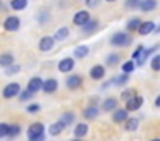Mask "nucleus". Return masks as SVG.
Masks as SVG:
<instances>
[{"label":"nucleus","instance_id":"obj_1","mask_svg":"<svg viewBox=\"0 0 160 141\" xmlns=\"http://www.w3.org/2000/svg\"><path fill=\"white\" fill-rule=\"evenodd\" d=\"M28 138L31 141H42L45 138V126L42 122H35L28 127Z\"/></svg>","mask_w":160,"mask_h":141},{"label":"nucleus","instance_id":"obj_2","mask_svg":"<svg viewBox=\"0 0 160 141\" xmlns=\"http://www.w3.org/2000/svg\"><path fill=\"white\" fill-rule=\"evenodd\" d=\"M132 38L129 33H122V31H119V33L112 34L110 38V45L112 47H128V45H131Z\"/></svg>","mask_w":160,"mask_h":141},{"label":"nucleus","instance_id":"obj_3","mask_svg":"<svg viewBox=\"0 0 160 141\" xmlns=\"http://www.w3.org/2000/svg\"><path fill=\"white\" fill-rule=\"evenodd\" d=\"M19 93H21V86H19L18 83H9L4 88V91H2V96H4L5 100H11V98H16Z\"/></svg>","mask_w":160,"mask_h":141},{"label":"nucleus","instance_id":"obj_4","mask_svg":"<svg viewBox=\"0 0 160 141\" xmlns=\"http://www.w3.org/2000/svg\"><path fill=\"white\" fill-rule=\"evenodd\" d=\"M19 26H21V19H19L18 16H9L7 19L4 21V29L5 31H18Z\"/></svg>","mask_w":160,"mask_h":141},{"label":"nucleus","instance_id":"obj_5","mask_svg":"<svg viewBox=\"0 0 160 141\" xmlns=\"http://www.w3.org/2000/svg\"><path fill=\"white\" fill-rule=\"evenodd\" d=\"M141 105H143V98L138 95H132L129 100H126V108H128V112H134Z\"/></svg>","mask_w":160,"mask_h":141},{"label":"nucleus","instance_id":"obj_6","mask_svg":"<svg viewBox=\"0 0 160 141\" xmlns=\"http://www.w3.org/2000/svg\"><path fill=\"white\" fill-rule=\"evenodd\" d=\"M90 12L88 10H78L76 14H74V17H72V23L76 24V26H83L84 23H86L88 19H90Z\"/></svg>","mask_w":160,"mask_h":141},{"label":"nucleus","instance_id":"obj_7","mask_svg":"<svg viewBox=\"0 0 160 141\" xmlns=\"http://www.w3.org/2000/svg\"><path fill=\"white\" fill-rule=\"evenodd\" d=\"M66 84H67V88H69V89H78L81 84H83V78L78 76V74H71L69 78L66 79Z\"/></svg>","mask_w":160,"mask_h":141},{"label":"nucleus","instance_id":"obj_8","mask_svg":"<svg viewBox=\"0 0 160 141\" xmlns=\"http://www.w3.org/2000/svg\"><path fill=\"white\" fill-rule=\"evenodd\" d=\"M74 64H76V62H74V58L66 57V58H62V60L59 62V65H57V67H59L60 72H71L74 69Z\"/></svg>","mask_w":160,"mask_h":141},{"label":"nucleus","instance_id":"obj_9","mask_svg":"<svg viewBox=\"0 0 160 141\" xmlns=\"http://www.w3.org/2000/svg\"><path fill=\"white\" fill-rule=\"evenodd\" d=\"M53 45H55V38L53 36H43L42 40H40V50L42 52H50L53 48Z\"/></svg>","mask_w":160,"mask_h":141},{"label":"nucleus","instance_id":"obj_10","mask_svg":"<svg viewBox=\"0 0 160 141\" xmlns=\"http://www.w3.org/2000/svg\"><path fill=\"white\" fill-rule=\"evenodd\" d=\"M42 84H43V79L38 78V76H35V78H31L28 81V89H29V91H33V93H36V91L42 89Z\"/></svg>","mask_w":160,"mask_h":141},{"label":"nucleus","instance_id":"obj_11","mask_svg":"<svg viewBox=\"0 0 160 141\" xmlns=\"http://www.w3.org/2000/svg\"><path fill=\"white\" fill-rule=\"evenodd\" d=\"M57 86H59V83H57V79H53V78H50V79H45L43 81V84H42V89L45 93H53L57 89Z\"/></svg>","mask_w":160,"mask_h":141},{"label":"nucleus","instance_id":"obj_12","mask_svg":"<svg viewBox=\"0 0 160 141\" xmlns=\"http://www.w3.org/2000/svg\"><path fill=\"white\" fill-rule=\"evenodd\" d=\"M153 29H155V24L152 23V21H146V23H141L138 28V33L141 34V36H146V34L153 33Z\"/></svg>","mask_w":160,"mask_h":141},{"label":"nucleus","instance_id":"obj_13","mask_svg":"<svg viewBox=\"0 0 160 141\" xmlns=\"http://www.w3.org/2000/svg\"><path fill=\"white\" fill-rule=\"evenodd\" d=\"M105 76V67L103 65H93L90 69V78L91 79H102Z\"/></svg>","mask_w":160,"mask_h":141},{"label":"nucleus","instance_id":"obj_14","mask_svg":"<svg viewBox=\"0 0 160 141\" xmlns=\"http://www.w3.org/2000/svg\"><path fill=\"white\" fill-rule=\"evenodd\" d=\"M81 28H83V31H84L86 34L95 33V31H97V28H98V21H97V19H91V17H90V19H88Z\"/></svg>","mask_w":160,"mask_h":141},{"label":"nucleus","instance_id":"obj_15","mask_svg":"<svg viewBox=\"0 0 160 141\" xmlns=\"http://www.w3.org/2000/svg\"><path fill=\"white\" fill-rule=\"evenodd\" d=\"M114 122H124L128 119V108H114Z\"/></svg>","mask_w":160,"mask_h":141},{"label":"nucleus","instance_id":"obj_16","mask_svg":"<svg viewBox=\"0 0 160 141\" xmlns=\"http://www.w3.org/2000/svg\"><path fill=\"white\" fill-rule=\"evenodd\" d=\"M139 9L145 10V12H150V10L157 9V0H141L139 2Z\"/></svg>","mask_w":160,"mask_h":141},{"label":"nucleus","instance_id":"obj_17","mask_svg":"<svg viewBox=\"0 0 160 141\" xmlns=\"http://www.w3.org/2000/svg\"><path fill=\"white\" fill-rule=\"evenodd\" d=\"M102 108H103L105 112H112L114 108H117V100H115V98H107V100H103V103H102Z\"/></svg>","mask_w":160,"mask_h":141},{"label":"nucleus","instance_id":"obj_18","mask_svg":"<svg viewBox=\"0 0 160 141\" xmlns=\"http://www.w3.org/2000/svg\"><path fill=\"white\" fill-rule=\"evenodd\" d=\"M64 127H66V124L62 122V120H59V122H55V124H52V126H50V134H52V136H57V134H60L64 131Z\"/></svg>","mask_w":160,"mask_h":141},{"label":"nucleus","instance_id":"obj_19","mask_svg":"<svg viewBox=\"0 0 160 141\" xmlns=\"http://www.w3.org/2000/svg\"><path fill=\"white\" fill-rule=\"evenodd\" d=\"M88 53H90V48H88L86 45H81V47H78L76 50H74V58H84Z\"/></svg>","mask_w":160,"mask_h":141},{"label":"nucleus","instance_id":"obj_20","mask_svg":"<svg viewBox=\"0 0 160 141\" xmlns=\"http://www.w3.org/2000/svg\"><path fill=\"white\" fill-rule=\"evenodd\" d=\"M88 134V126L86 124H78L76 127H74V136L76 138H84Z\"/></svg>","mask_w":160,"mask_h":141},{"label":"nucleus","instance_id":"obj_21","mask_svg":"<svg viewBox=\"0 0 160 141\" xmlns=\"http://www.w3.org/2000/svg\"><path fill=\"white\" fill-rule=\"evenodd\" d=\"M83 115L86 117V119H95V117L98 115V108H97V107L93 105V103H91V105L88 107V108H84Z\"/></svg>","mask_w":160,"mask_h":141},{"label":"nucleus","instance_id":"obj_22","mask_svg":"<svg viewBox=\"0 0 160 141\" xmlns=\"http://www.w3.org/2000/svg\"><path fill=\"white\" fill-rule=\"evenodd\" d=\"M67 36H69V29H67L66 26H64V28H59V29H57V33L53 34V38H55L57 41H62V40H66Z\"/></svg>","mask_w":160,"mask_h":141},{"label":"nucleus","instance_id":"obj_23","mask_svg":"<svg viewBox=\"0 0 160 141\" xmlns=\"http://www.w3.org/2000/svg\"><path fill=\"white\" fill-rule=\"evenodd\" d=\"M14 64V57H12L11 53H2L0 55V65L2 67H7V65Z\"/></svg>","mask_w":160,"mask_h":141},{"label":"nucleus","instance_id":"obj_24","mask_svg":"<svg viewBox=\"0 0 160 141\" xmlns=\"http://www.w3.org/2000/svg\"><path fill=\"white\" fill-rule=\"evenodd\" d=\"M28 5V0H11V7L14 10H24Z\"/></svg>","mask_w":160,"mask_h":141},{"label":"nucleus","instance_id":"obj_25","mask_svg":"<svg viewBox=\"0 0 160 141\" xmlns=\"http://www.w3.org/2000/svg\"><path fill=\"white\" fill-rule=\"evenodd\" d=\"M128 79H129V74L122 72L121 76H117L115 79H112V83H114V84H117V86H122V84H126V83H128Z\"/></svg>","mask_w":160,"mask_h":141},{"label":"nucleus","instance_id":"obj_26","mask_svg":"<svg viewBox=\"0 0 160 141\" xmlns=\"http://www.w3.org/2000/svg\"><path fill=\"white\" fill-rule=\"evenodd\" d=\"M134 69H136V62L134 60H129V62H124V64H122V72H126V74L132 72Z\"/></svg>","mask_w":160,"mask_h":141},{"label":"nucleus","instance_id":"obj_27","mask_svg":"<svg viewBox=\"0 0 160 141\" xmlns=\"http://www.w3.org/2000/svg\"><path fill=\"white\" fill-rule=\"evenodd\" d=\"M138 124H139L138 119H126V129L128 131H136L138 129Z\"/></svg>","mask_w":160,"mask_h":141},{"label":"nucleus","instance_id":"obj_28","mask_svg":"<svg viewBox=\"0 0 160 141\" xmlns=\"http://www.w3.org/2000/svg\"><path fill=\"white\" fill-rule=\"evenodd\" d=\"M139 19L138 17H132L131 21H128V31H138V28H139Z\"/></svg>","mask_w":160,"mask_h":141},{"label":"nucleus","instance_id":"obj_29","mask_svg":"<svg viewBox=\"0 0 160 141\" xmlns=\"http://www.w3.org/2000/svg\"><path fill=\"white\" fill-rule=\"evenodd\" d=\"M19 133H21V126L19 124H14V126H9V138H16L19 136Z\"/></svg>","mask_w":160,"mask_h":141},{"label":"nucleus","instance_id":"obj_30","mask_svg":"<svg viewBox=\"0 0 160 141\" xmlns=\"http://www.w3.org/2000/svg\"><path fill=\"white\" fill-rule=\"evenodd\" d=\"M60 120H62L66 126H69V124L74 122V113H72V112H66L62 117H60Z\"/></svg>","mask_w":160,"mask_h":141},{"label":"nucleus","instance_id":"obj_31","mask_svg":"<svg viewBox=\"0 0 160 141\" xmlns=\"http://www.w3.org/2000/svg\"><path fill=\"white\" fill-rule=\"evenodd\" d=\"M19 71H21V67H19V65H14V64H11V65L5 67V74L7 76H14V74H18Z\"/></svg>","mask_w":160,"mask_h":141},{"label":"nucleus","instance_id":"obj_32","mask_svg":"<svg viewBox=\"0 0 160 141\" xmlns=\"http://www.w3.org/2000/svg\"><path fill=\"white\" fill-rule=\"evenodd\" d=\"M152 69H153V71H157V72L160 71V53L155 55V57L152 58Z\"/></svg>","mask_w":160,"mask_h":141},{"label":"nucleus","instance_id":"obj_33","mask_svg":"<svg viewBox=\"0 0 160 141\" xmlns=\"http://www.w3.org/2000/svg\"><path fill=\"white\" fill-rule=\"evenodd\" d=\"M33 95H35V93H33V91H29V89H26V91L19 93V100H21V102H28V100L31 98Z\"/></svg>","mask_w":160,"mask_h":141},{"label":"nucleus","instance_id":"obj_34","mask_svg":"<svg viewBox=\"0 0 160 141\" xmlns=\"http://www.w3.org/2000/svg\"><path fill=\"white\" fill-rule=\"evenodd\" d=\"M141 0H126V9H138Z\"/></svg>","mask_w":160,"mask_h":141},{"label":"nucleus","instance_id":"obj_35","mask_svg":"<svg viewBox=\"0 0 160 141\" xmlns=\"http://www.w3.org/2000/svg\"><path fill=\"white\" fill-rule=\"evenodd\" d=\"M119 58H121V57H119L117 53H110V55H108V58H107V64L108 65H115L119 62Z\"/></svg>","mask_w":160,"mask_h":141},{"label":"nucleus","instance_id":"obj_36","mask_svg":"<svg viewBox=\"0 0 160 141\" xmlns=\"http://www.w3.org/2000/svg\"><path fill=\"white\" fill-rule=\"evenodd\" d=\"M132 95H136V93H134V89H126V91H122L121 98H122V100H124V102H126V100H129V98H131Z\"/></svg>","mask_w":160,"mask_h":141},{"label":"nucleus","instance_id":"obj_37","mask_svg":"<svg viewBox=\"0 0 160 141\" xmlns=\"http://www.w3.org/2000/svg\"><path fill=\"white\" fill-rule=\"evenodd\" d=\"M9 134V126L7 124H0V138H5Z\"/></svg>","mask_w":160,"mask_h":141},{"label":"nucleus","instance_id":"obj_38","mask_svg":"<svg viewBox=\"0 0 160 141\" xmlns=\"http://www.w3.org/2000/svg\"><path fill=\"white\" fill-rule=\"evenodd\" d=\"M28 112H29V113H36V112H40V105H36V103L29 105V107H28Z\"/></svg>","mask_w":160,"mask_h":141},{"label":"nucleus","instance_id":"obj_39","mask_svg":"<svg viewBox=\"0 0 160 141\" xmlns=\"http://www.w3.org/2000/svg\"><path fill=\"white\" fill-rule=\"evenodd\" d=\"M155 105H157V107H160V95L157 96V100H155Z\"/></svg>","mask_w":160,"mask_h":141},{"label":"nucleus","instance_id":"obj_40","mask_svg":"<svg viewBox=\"0 0 160 141\" xmlns=\"http://www.w3.org/2000/svg\"><path fill=\"white\" fill-rule=\"evenodd\" d=\"M153 33H157V34H158V33H160V26H157L155 29H153Z\"/></svg>","mask_w":160,"mask_h":141},{"label":"nucleus","instance_id":"obj_41","mask_svg":"<svg viewBox=\"0 0 160 141\" xmlns=\"http://www.w3.org/2000/svg\"><path fill=\"white\" fill-rule=\"evenodd\" d=\"M105 2H115V0H105Z\"/></svg>","mask_w":160,"mask_h":141}]
</instances>
